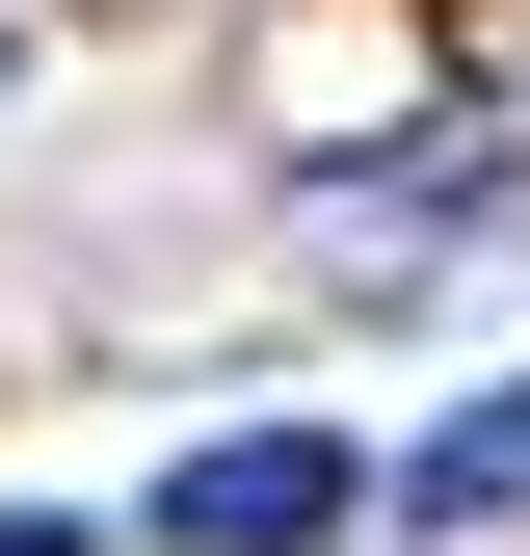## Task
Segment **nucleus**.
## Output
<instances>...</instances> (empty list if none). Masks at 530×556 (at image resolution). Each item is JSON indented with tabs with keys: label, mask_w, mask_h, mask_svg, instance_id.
<instances>
[{
	"label": "nucleus",
	"mask_w": 530,
	"mask_h": 556,
	"mask_svg": "<svg viewBox=\"0 0 530 556\" xmlns=\"http://www.w3.org/2000/svg\"><path fill=\"white\" fill-rule=\"evenodd\" d=\"M345 504H371V477L318 451V425H213V451L160 477V556H318Z\"/></svg>",
	"instance_id": "1"
},
{
	"label": "nucleus",
	"mask_w": 530,
	"mask_h": 556,
	"mask_svg": "<svg viewBox=\"0 0 530 556\" xmlns=\"http://www.w3.org/2000/svg\"><path fill=\"white\" fill-rule=\"evenodd\" d=\"M504 504H530V397H451L398 451V530H504Z\"/></svg>",
	"instance_id": "2"
},
{
	"label": "nucleus",
	"mask_w": 530,
	"mask_h": 556,
	"mask_svg": "<svg viewBox=\"0 0 530 556\" xmlns=\"http://www.w3.org/2000/svg\"><path fill=\"white\" fill-rule=\"evenodd\" d=\"M0 556H80V504H0Z\"/></svg>",
	"instance_id": "3"
}]
</instances>
